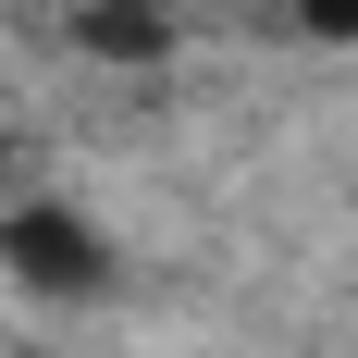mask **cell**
Segmentation results:
<instances>
[{
  "instance_id": "7a4b0ae2",
  "label": "cell",
  "mask_w": 358,
  "mask_h": 358,
  "mask_svg": "<svg viewBox=\"0 0 358 358\" xmlns=\"http://www.w3.org/2000/svg\"><path fill=\"white\" fill-rule=\"evenodd\" d=\"M74 37H87L99 62H161V50H173L161 0H87V13H74Z\"/></svg>"
},
{
  "instance_id": "3957f363",
  "label": "cell",
  "mask_w": 358,
  "mask_h": 358,
  "mask_svg": "<svg viewBox=\"0 0 358 358\" xmlns=\"http://www.w3.org/2000/svg\"><path fill=\"white\" fill-rule=\"evenodd\" d=\"M296 25L309 37H358V0H296Z\"/></svg>"
},
{
  "instance_id": "6da1fadb",
  "label": "cell",
  "mask_w": 358,
  "mask_h": 358,
  "mask_svg": "<svg viewBox=\"0 0 358 358\" xmlns=\"http://www.w3.org/2000/svg\"><path fill=\"white\" fill-rule=\"evenodd\" d=\"M0 259H13L37 296H99V285H111V248H99L74 210H13V222H0Z\"/></svg>"
}]
</instances>
